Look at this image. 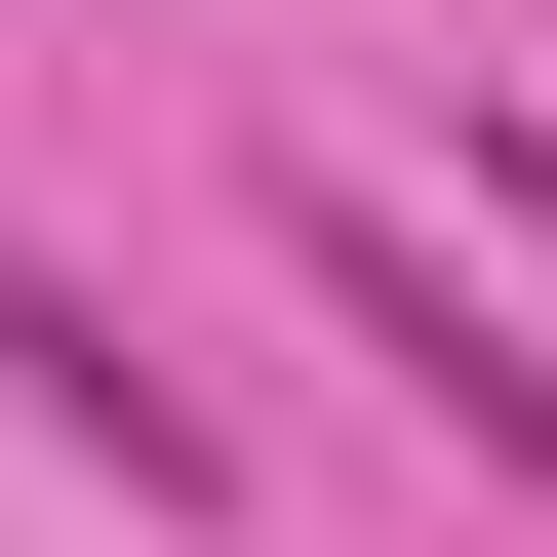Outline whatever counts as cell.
Wrapping results in <instances>:
<instances>
[{
    "mask_svg": "<svg viewBox=\"0 0 557 557\" xmlns=\"http://www.w3.org/2000/svg\"><path fill=\"white\" fill-rule=\"evenodd\" d=\"M278 278H319V319H359V359H398V398H438V438H478V478H557V359H518V319H478V278H438V239H398V199H359V160H278Z\"/></svg>",
    "mask_w": 557,
    "mask_h": 557,
    "instance_id": "obj_1",
    "label": "cell"
},
{
    "mask_svg": "<svg viewBox=\"0 0 557 557\" xmlns=\"http://www.w3.org/2000/svg\"><path fill=\"white\" fill-rule=\"evenodd\" d=\"M0 398H40V438H81L120 518H239V438H199V359H120V278H40V239H0Z\"/></svg>",
    "mask_w": 557,
    "mask_h": 557,
    "instance_id": "obj_2",
    "label": "cell"
},
{
    "mask_svg": "<svg viewBox=\"0 0 557 557\" xmlns=\"http://www.w3.org/2000/svg\"><path fill=\"white\" fill-rule=\"evenodd\" d=\"M478 199H518V239H557V120H518V160H478Z\"/></svg>",
    "mask_w": 557,
    "mask_h": 557,
    "instance_id": "obj_3",
    "label": "cell"
}]
</instances>
